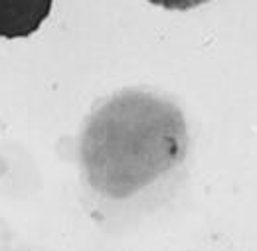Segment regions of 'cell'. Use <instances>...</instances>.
<instances>
[{"label": "cell", "instance_id": "cell-1", "mask_svg": "<svg viewBox=\"0 0 257 251\" xmlns=\"http://www.w3.org/2000/svg\"><path fill=\"white\" fill-rule=\"evenodd\" d=\"M182 111L159 95L125 89L89 115L81 137V164L89 186L113 200L131 198L186 157Z\"/></svg>", "mask_w": 257, "mask_h": 251}, {"label": "cell", "instance_id": "cell-2", "mask_svg": "<svg viewBox=\"0 0 257 251\" xmlns=\"http://www.w3.org/2000/svg\"><path fill=\"white\" fill-rule=\"evenodd\" d=\"M54 0H0V38H28L50 16Z\"/></svg>", "mask_w": 257, "mask_h": 251}, {"label": "cell", "instance_id": "cell-3", "mask_svg": "<svg viewBox=\"0 0 257 251\" xmlns=\"http://www.w3.org/2000/svg\"><path fill=\"white\" fill-rule=\"evenodd\" d=\"M149 2L155 6L166 8V10H190V8L202 6L210 0H149Z\"/></svg>", "mask_w": 257, "mask_h": 251}]
</instances>
